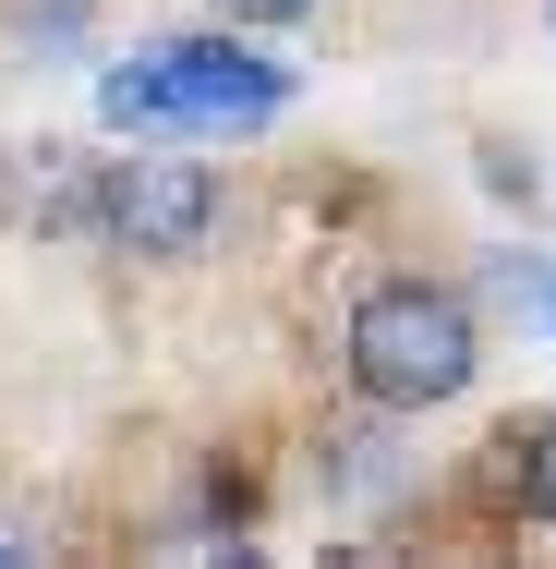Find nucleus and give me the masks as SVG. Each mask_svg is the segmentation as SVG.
I'll return each instance as SVG.
<instances>
[{"label":"nucleus","instance_id":"f257e3e1","mask_svg":"<svg viewBox=\"0 0 556 569\" xmlns=\"http://www.w3.org/2000/svg\"><path fill=\"white\" fill-rule=\"evenodd\" d=\"M98 110L121 133H254V121L291 110V73L254 61V49H230V37H170V49L121 61L98 86Z\"/></svg>","mask_w":556,"mask_h":569},{"label":"nucleus","instance_id":"f03ea898","mask_svg":"<svg viewBox=\"0 0 556 569\" xmlns=\"http://www.w3.org/2000/svg\"><path fill=\"white\" fill-rule=\"evenodd\" d=\"M472 303L436 291V279H375L363 303H351V388L375 400V412H436L472 388Z\"/></svg>","mask_w":556,"mask_h":569},{"label":"nucleus","instance_id":"7ed1b4c3","mask_svg":"<svg viewBox=\"0 0 556 569\" xmlns=\"http://www.w3.org/2000/svg\"><path fill=\"white\" fill-rule=\"evenodd\" d=\"M98 219H110L133 254H194L206 219H219V182H206L194 158H121L110 182H98Z\"/></svg>","mask_w":556,"mask_h":569},{"label":"nucleus","instance_id":"20e7f679","mask_svg":"<svg viewBox=\"0 0 556 569\" xmlns=\"http://www.w3.org/2000/svg\"><path fill=\"white\" fill-rule=\"evenodd\" d=\"M508 460H520V497H533V509H545V521H556V425H545V437H533V449H508Z\"/></svg>","mask_w":556,"mask_h":569},{"label":"nucleus","instance_id":"39448f33","mask_svg":"<svg viewBox=\"0 0 556 569\" xmlns=\"http://www.w3.org/2000/svg\"><path fill=\"white\" fill-rule=\"evenodd\" d=\"M219 12H242V24H303L315 0H219Z\"/></svg>","mask_w":556,"mask_h":569},{"label":"nucleus","instance_id":"423d86ee","mask_svg":"<svg viewBox=\"0 0 556 569\" xmlns=\"http://www.w3.org/2000/svg\"><path fill=\"white\" fill-rule=\"evenodd\" d=\"M545 316H556V279H545Z\"/></svg>","mask_w":556,"mask_h":569}]
</instances>
